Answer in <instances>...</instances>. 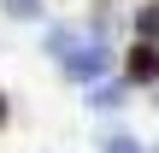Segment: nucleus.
I'll use <instances>...</instances> for the list:
<instances>
[{"instance_id":"obj_1","label":"nucleus","mask_w":159,"mask_h":153,"mask_svg":"<svg viewBox=\"0 0 159 153\" xmlns=\"http://www.w3.org/2000/svg\"><path fill=\"white\" fill-rule=\"evenodd\" d=\"M0 100H6V94H0ZM0 118H6V106H0Z\"/></svg>"}]
</instances>
